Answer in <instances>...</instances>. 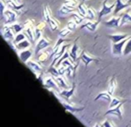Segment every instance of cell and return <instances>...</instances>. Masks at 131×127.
Wrapping results in <instances>:
<instances>
[{
	"mask_svg": "<svg viewBox=\"0 0 131 127\" xmlns=\"http://www.w3.org/2000/svg\"><path fill=\"white\" fill-rule=\"evenodd\" d=\"M42 15H43L44 21L49 24V28H50L51 31H56L57 29L59 26V22L57 21L55 18H53L52 15H51V10L49 9V6H45L43 8V13H42Z\"/></svg>",
	"mask_w": 131,
	"mask_h": 127,
	"instance_id": "obj_1",
	"label": "cell"
},
{
	"mask_svg": "<svg viewBox=\"0 0 131 127\" xmlns=\"http://www.w3.org/2000/svg\"><path fill=\"white\" fill-rule=\"evenodd\" d=\"M17 19V14L15 12H14L13 10L7 9L5 11V14H4V18H3L2 21L5 22V25H9V24H14L15 22Z\"/></svg>",
	"mask_w": 131,
	"mask_h": 127,
	"instance_id": "obj_2",
	"label": "cell"
},
{
	"mask_svg": "<svg viewBox=\"0 0 131 127\" xmlns=\"http://www.w3.org/2000/svg\"><path fill=\"white\" fill-rule=\"evenodd\" d=\"M107 1H108V0H104L103 3H102V8L100 10V12L98 13V19H97V21H100V22H101V20H102V18L104 16V15H110V14L112 12V10L115 8L116 3L111 5V6H108Z\"/></svg>",
	"mask_w": 131,
	"mask_h": 127,
	"instance_id": "obj_3",
	"label": "cell"
},
{
	"mask_svg": "<svg viewBox=\"0 0 131 127\" xmlns=\"http://www.w3.org/2000/svg\"><path fill=\"white\" fill-rule=\"evenodd\" d=\"M24 33L25 34L27 40H29L31 43H33L35 41L34 40V34H33V31H32V21L31 20H28L24 22Z\"/></svg>",
	"mask_w": 131,
	"mask_h": 127,
	"instance_id": "obj_4",
	"label": "cell"
},
{
	"mask_svg": "<svg viewBox=\"0 0 131 127\" xmlns=\"http://www.w3.org/2000/svg\"><path fill=\"white\" fill-rule=\"evenodd\" d=\"M128 39L122 40V41L118 42V43H112V46H111V51H112V54L114 55V56H123L124 47H125L126 43L127 42Z\"/></svg>",
	"mask_w": 131,
	"mask_h": 127,
	"instance_id": "obj_5",
	"label": "cell"
},
{
	"mask_svg": "<svg viewBox=\"0 0 131 127\" xmlns=\"http://www.w3.org/2000/svg\"><path fill=\"white\" fill-rule=\"evenodd\" d=\"M126 102H127V99H124L123 101H122L121 103H120L118 106H117L116 107H113V108L108 109V110L106 111L105 114H104V116H110V115H111V116H117V117H118L119 120H122V111H121V107H122V106H123L124 104L126 103Z\"/></svg>",
	"mask_w": 131,
	"mask_h": 127,
	"instance_id": "obj_6",
	"label": "cell"
},
{
	"mask_svg": "<svg viewBox=\"0 0 131 127\" xmlns=\"http://www.w3.org/2000/svg\"><path fill=\"white\" fill-rule=\"evenodd\" d=\"M1 31H2L3 38H4L5 40L8 42V43H12V42H14V40H15V33L13 32V31H12V29H11L10 26L4 25L2 27Z\"/></svg>",
	"mask_w": 131,
	"mask_h": 127,
	"instance_id": "obj_7",
	"label": "cell"
},
{
	"mask_svg": "<svg viewBox=\"0 0 131 127\" xmlns=\"http://www.w3.org/2000/svg\"><path fill=\"white\" fill-rule=\"evenodd\" d=\"M43 87L45 89H48L49 91H58V93L60 92V90H59V87H58V83L56 82L55 79L53 77H49L45 80L44 82V84H43Z\"/></svg>",
	"mask_w": 131,
	"mask_h": 127,
	"instance_id": "obj_8",
	"label": "cell"
},
{
	"mask_svg": "<svg viewBox=\"0 0 131 127\" xmlns=\"http://www.w3.org/2000/svg\"><path fill=\"white\" fill-rule=\"evenodd\" d=\"M75 91V83L74 82L72 87L69 90H63L59 92V96L60 98H64L68 103H70V98L74 95Z\"/></svg>",
	"mask_w": 131,
	"mask_h": 127,
	"instance_id": "obj_9",
	"label": "cell"
},
{
	"mask_svg": "<svg viewBox=\"0 0 131 127\" xmlns=\"http://www.w3.org/2000/svg\"><path fill=\"white\" fill-rule=\"evenodd\" d=\"M131 36H129L127 33H115V34L108 35V38L111 40L112 43H118V42L122 41L124 40H127Z\"/></svg>",
	"mask_w": 131,
	"mask_h": 127,
	"instance_id": "obj_10",
	"label": "cell"
},
{
	"mask_svg": "<svg viewBox=\"0 0 131 127\" xmlns=\"http://www.w3.org/2000/svg\"><path fill=\"white\" fill-rule=\"evenodd\" d=\"M70 47L69 44H67V45H63V46H62V47L59 48V50H58V52L55 54L54 57H53V59H52V64H51L50 66H56L57 61H58V60H59L60 58H61L62 56H64V54L67 52V50H68V47Z\"/></svg>",
	"mask_w": 131,
	"mask_h": 127,
	"instance_id": "obj_11",
	"label": "cell"
},
{
	"mask_svg": "<svg viewBox=\"0 0 131 127\" xmlns=\"http://www.w3.org/2000/svg\"><path fill=\"white\" fill-rule=\"evenodd\" d=\"M79 58H80V61L84 65V67H88L90 63H92V62H98V59L89 56L85 51H82V53H81V55H80V57Z\"/></svg>",
	"mask_w": 131,
	"mask_h": 127,
	"instance_id": "obj_12",
	"label": "cell"
},
{
	"mask_svg": "<svg viewBox=\"0 0 131 127\" xmlns=\"http://www.w3.org/2000/svg\"><path fill=\"white\" fill-rule=\"evenodd\" d=\"M74 13H77V8L69 6H66L64 4L62 5V6L58 10V15L60 16H67V15H72Z\"/></svg>",
	"mask_w": 131,
	"mask_h": 127,
	"instance_id": "obj_13",
	"label": "cell"
},
{
	"mask_svg": "<svg viewBox=\"0 0 131 127\" xmlns=\"http://www.w3.org/2000/svg\"><path fill=\"white\" fill-rule=\"evenodd\" d=\"M26 66H27L36 75L38 74V73H42V66L40 63H38V62H34V61L29 60V61L26 63Z\"/></svg>",
	"mask_w": 131,
	"mask_h": 127,
	"instance_id": "obj_14",
	"label": "cell"
},
{
	"mask_svg": "<svg viewBox=\"0 0 131 127\" xmlns=\"http://www.w3.org/2000/svg\"><path fill=\"white\" fill-rule=\"evenodd\" d=\"M49 45H50V42H49L47 39L41 38L40 40H39L38 43H37V45H36V48H35V54H36V55L39 54V53H40L41 50L47 48Z\"/></svg>",
	"mask_w": 131,
	"mask_h": 127,
	"instance_id": "obj_15",
	"label": "cell"
},
{
	"mask_svg": "<svg viewBox=\"0 0 131 127\" xmlns=\"http://www.w3.org/2000/svg\"><path fill=\"white\" fill-rule=\"evenodd\" d=\"M77 40H78V39H77V40H75V42H74V44L71 46V48H70V51H69L70 59H71L74 63H75V62L79 59V57L77 56V52H78V50H79L78 45H77Z\"/></svg>",
	"mask_w": 131,
	"mask_h": 127,
	"instance_id": "obj_16",
	"label": "cell"
},
{
	"mask_svg": "<svg viewBox=\"0 0 131 127\" xmlns=\"http://www.w3.org/2000/svg\"><path fill=\"white\" fill-rule=\"evenodd\" d=\"M60 102H61V104H62V106L64 107V108L68 111V112H70V113H78V112L83 111L84 109V107H75V106L71 105L70 103H68L67 101H62V100H61Z\"/></svg>",
	"mask_w": 131,
	"mask_h": 127,
	"instance_id": "obj_17",
	"label": "cell"
},
{
	"mask_svg": "<svg viewBox=\"0 0 131 127\" xmlns=\"http://www.w3.org/2000/svg\"><path fill=\"white\" fill-rule=\"evenodd\" d=\"M100 21H96V22H92V21H88L85 23L82 24L80 27V29H86L89 31H95L97 30V27H98L99 23H100Z\"/></svg>",
	"mask_w": 131,
	"mask_h": 127,
	"instance_id": "obj_18",
	"label": "cell"
},
{
	"mask_svg": "<svg viewBox=\"0 0 131 127\" xmlns=\"http://www.w3.org/2000/svg\"><path fill=\"white\" fill-rule=\"evenodd\" d=\"M18 56L21 61H22L23 63L26 64L29 61L30 58L31 57V56H32V50H31V49H25V50L20 51V52L18 53Z\"/></svg>",
	"mask_w": 131,
	"mask_h": 127,
	"instance_id": "obj_19",
	"label": "cell"
},
{
	"mask_svg": "<svg viewBox=\"0 0 131 127\" xmlns=\"http://www.w3.org/2000/svg\"><path fill=\"white\" fill-rule=\"evenodd\" d=\"M43 30H44V23L42 22H40L38 25L35 26L34 30H33L35 41H39L42 38V31H43Z\"/></svg>",
	"mask_w": 131,
	"mask_h": 127,
	"instance_id": "obj_20",
	"label": "cell"
},
{
	"mask_svg": "<svg viewBox=\"0 0 131 127\" xmlns=\"http://www.w3.org/2000/svg\"><path fill=\"white\" fill-rule=\"evenodd\" d=\"M6 5H7V7L9 8V9L13 10L17 15L20 14V10H22L24 6V4H16V3L14 2L13 0H7V1H6Z\"/></svg>",
	"mask_w": 131,
	"mask_h": 127,
	"instance_id": "obj_21",
	"label": "cell"
},
{
	"mask_svg": "<svg viewBox=\"0 0 131 127\" xmlns=\"http://www.w3.org/2000/svg\"><path fill=\"white\" fill-rule=\"evenodd\" d=\"M120 21H121V17L113 16L111 20L104 22V24L109 28H117L120 26Z\"/></svg>",
	"mask_w": 131,
	"mask_h": 127,
	"instance_id": "obj_22",
	"label": "cell"
},
{
	"mask_svg": "<svg viewBox=\"0 0 131 127\" xmlns=\"http://www.w3.org/2000/svg\"><path fill=\"white\" fill-rule=\"evenodd\" d=\"M129 6H129L127 3H125V4H124L121 0H116V6H115L114 10H113L114 16L118 13V12H120L121 10H123V9H126V8L129 7Z\"/></svg>",
	"mask_w": 131,
	"mask_h": 127,
	"instance_id": "obj_23",
	"label": "cell"
},
{
	"mask_svg": "<svg viewBox=\"0 0 131 127\" xmlns=\"http://www.w3.org/2000/svg\"><path fill=\"white\" fill-rule=\"evenodd\" d=\"M54 79H55V81H56L57 83H58V85L59 88H62V89H64V90H69V85H68V82L66 81V79L64 76H58Z\"/></svg>",
	"mask_w": 131,
	"mask_h": 127,
	"instance_id": "obj_24",
	"label": "cell"
},
{
	"mask_svg": "<svg viewBox=\"0 0 131 127\" xmlns=\"http://www.w3.org/2000/svg\"><path fill=\"white\" fill-rule=\"evenodd\" d=\"M99 99H103L105 101H107L108 103H111V99H112V96L108 91H103V92L99 93L96 96V98H94L95 101H98Z\"/></svg>",
	"mask_w": 131,
	"mask_h": 127,
	"instance_id": "obj_25",
	"label": "cell"
},
{
	"mask_svg": "<svg viewBox=\"0 0 131 127\" xmlns=\"http://www.w3.org/2000/svg\"><path fill=\"white\" fill-rule=\"evenodd\" d=\"M31 44V43L28 40H23V41H21L20 43L15 45V49H16L17 51H19V52L23 50H25V49L30 48Z\"/></svg>",
	"mask_w": 131,
	"mask_h": 127,
	"instance_id": "obj_26",
	"label": "cell"
},
{
	"mask_svg": "<svg viewBox=\"0 0 131 127\" xmlns=\"http://www.w3.org/2000/svg\"><path fill=\"white\" fill-rule=\"evenodd\" d=\"M77 13L79 15L83 17V18L85 19V16L87 15V7L84 5V3H80V4L77 6Z\"/></svg>",
	"mask_w": 131,
	"mask_h": 127,
	"instance_id": "obj_27",
	"label": "cell"
},
{
	"mask_svg": "<svg viewBox=\"0 0 131 127\" xmlns=\"http://www.w3.org/2000/svg\"><path fill=\"white\" fill-rule=\"evenodd\" d=\"M116 84H117V81L115 77H111L109 81V85H108V92L112 96L113 93L115 91V89H116Z\"/></svg>",
	"mask_w": 131,
	"mask_h": 127,
	"instance_id": "obj_28",
	"label": "cell"
},
{
	"mask_svg": "<svg viewBox=\"0 0 131 127\" xmlns=\"http://www.w3.org/2000/svg\"><path fill=\"white\" fill-rule=\"evenodd\" d=\"M127 23H131V13L130 12H127L123 15L121 17V21H120V26H123Z\"/></svg>",
	"mask_w": 131,
	"mask_h": 127,
	"instance_id": "obj_29",
	"label": "cell"
},
{
	"mask_svg": "<svg viewBox=\"0 0 131 127\" xmlns=\"http://www.w3.org/2000/svg\"><path fill=\"white\" fill-rule=\"evenodd\" d=\"M10 27H11L12 31H13V32L15 33V35L22 32V31L24 30V24H20V23H14V24H12V25H10Z\"/></svg>",
	"mask_w": 131,
	"mask_h": 127,
	"instance_id": "obj_30",
	"label": "cell"
},
{
	"mask_svg": "<svg viewBox=\"0 0 131 127\" xmlns=\"http://www.w3.org/2000/svg\"><path fill=\"white\" fill-rule=\"evenodd\" d=\"M95 16H96V12L95 10H93L92 7H87V15L85 16V19L92 22H94Z\"/></svg>",
	"mask_w": 131,
	"mask_h": 127,
	"instance_id": "obj_31",
	"label": "cell"
},
{
	"mask_svg": "<svg viewBox=\"0 0 131 127\" xmlns=\"http://www.w3.org/2000/svg\"><path fill=\"white\" fill-rule=\"evenodd\" d=\"M48 73H50L51 76H52L53 78H56V77L60 76L59 72H58V68H57L56 66H49V69H48Z\"/></svg>",
	"mask_w": 131,
	"mask_h": 127,
	"instance_id": "obj_32",
	"label": "cell"
},
{
	"mask_svg": "<svg viewBox=\"0 0 131 127\" xmlns=\"http://www.w3.org/2000/svg\"><path fill=\"white\" fill-rule=\"evenodd\" d=\"M27 40L25 34H24V32H20V33H18V34L15 35V40H14V44L16 45V44L20 43L21 41H23V40Z\"/></svg>",
	"mask_w": 131,
	"mask_h": 127,
	"instance_id": "obj_33",
	"label": "cell"
},
{
	"mask_svg": "<svg viewBox=\"0 0 131 127\" xmlns=\"http://www.w3.org/2000/svg\"><path fill=\"white\" fill-rule=\"evenodd\" d=\"M71 19L77 24V25H79V24L82 23L84 18H83V17L81 16V15H79L77 13H74L71 15Z\"/></svg>",
	"mask_w": 131,
	"mask_h": 127,
	"instance_id": "obj_34",
	"label": "cell"
},
{
	"mask_svg": "<svg viewBox=\"0 0 131 127\" xmlns=\"http://www.w3.org/2000/svg\"><path fill=\"white\" fill-rule=\"evenodd\" d=\"M6 9H7L6 2H5V0H0V17H1V20H3V18H4V14Z\"/></svg>",
	"mask_w": 131,
	"mask_h": 127,
	"instance_id": "obj_35",
	"label": "cell"
},
{
	"mask_svg": "<svg viewBox=\"0 0 131 127\" xmlns=\"http://www.w3.org/2000/svg\"><path fill=\"white\" fill-rule=\"evenodd\" d=\"M129 54H131V37L128 39L127 42L126 43L123 50V56H127Z\"/></svg>",
	"mask_w": 131,
	"mask_h": 127,
	"instance_id": "obj_36",
	"label": "cell"
},
{
	"mask_svg": "<svg viewBox=\"0 0 131 127\" xmlns=\"http://www.w3.org/2000/svg\"><path fill=\"white\" fill-rule=\"evenodd\" d=\"M124 100V99H123ZM122 99H120V98H113L112 97V99H111V103H110V108H113V107H116L117 106H118L120 103H121L122 101H123Z\"/></svg>",
	"mask_w": 131,
	"mask_h": 127,
	"instance_id": "obj_37",
	"label": "cell"
},
{
	"mask_svg": "<svg viewBox=\"0 0 131 127\" xmlns=\"http://www.w3.org/2000/svg\"><path fill=\"white\" fill-rule=\"evenodd\" d=\"M64 5H66V6H72V7H77V6H78L80 3L77 1V0H65V2L63 3Z\"/></svg>",
	"mask_w": 131,
	"mask_h": 127,
	"instance_id": "obj_38",
	"label": "cell"
},
{
	"mask_svg": "<svg viewBox=\"0 0 131 127\" xmlns=\"http://www.w3.org/2000/svg\"><path fill=\"white\" fill-rule=\"evenodd\" d=\"M67 28H68L70 31H75L77 28V24L75 23L73 20H70L69 22H68V24H67Z\"/></svg>",
	"mask_w": 131,
	"mask_h": 127,
	"instance_id": "obj_39",
	"label": "cell"
},
{
	"mask_svg": "<svg viewBox=\"0 0 131 127\" xmlns=\"http://www.w3.org/2000/svg\"><path fill=\"white\" fill-rule=\"evenodd\" d=\"M71 32V31H69V30L68 29V28L66 27V28H64V29H62L61 31H59V33H58V36H59V38H63V39H65L66 37L68 36L69 33Z\"/></svg>",
	"mask_w": 131,
	"mask_h": 127,
	"instance_id": "obj_40",
	"label": "cell"
},
{
	"mask_svg": "<svg viewBox=\"0 0 131 127\" xmlns=\"http://www.w3.org/2000/svg\"><path fill=\"white\" fill-rule=\"evenodd\" d=\"M101 125H102V127H114V125H113L109 120H105L103 123H101Z\"/></svg>",
	"mask_w": 131,
	"mask_h": 127,
	"instance_id": "obj_41",
	"label": "cell"
},
{
	"mask_svg": "<svg viewBox=\"0 0 131 127\" xmlns=\"http://www.w3.org/2000/svg\"><path fill=\"white\" fill-rule=\"evenodd\" d=\"M47 57H48L47 54H46V53H42V54H40V56H39L38 60H39V62H43L47 59Z\"/></svg>",
	"mask_w": 131,
	"mask_h": 127,
	"instance_id": "obj_42",
	"label": "cell"
},
{
	"mask_svg": "<svg viewBox=\"0 0 131 127\" xmlns=\"http://www.w3.org/2000/svg\"><path fill=\"white\" fill-rule=\"evenodd\" d=\"M13 1L15 3H16V4H21V1H22V0H13Z\"/></svg>",
	"mask_w": 131,
	"mask_h": 127,
	"instance_id": "obj_43",
	"label": "cell"
},
{
	"mask_svg": "<svg viewBox=\"0 0 131 127\" xmlns=\"http://www.w3.org/2000/svg\"><path fill=\"white\" fill-rule=\"evenodd\" d=\"M94 127H102V125H101L100 123H95Z\"/></svg>",
	"mask_w": 131,
	"mask_h": 127,
	"instance_id": "obj_44",
	"label": "cell"
},
{
	"mask_svg": "<svg viewBox=\"0 0 131 127\" xmlns=\"http://www.w3.org/2000/svg\"><path fill=\"white\" fill-rule=\"evenodd\" d=\"M127 4L129 5V6H131V0H127Z\"/></svg>",
	"mask_w": 131,
	"mask_h": 127,
	"instance_id": "obj_45",
	"label": "cell"
},
{
	"mask_svg": "<svg viewBox=\"0 0 131 127\" xmlns=\"http://www.w3.org/2000/svg\"><path fill=\"white\" fill-rule=\"evenodd\" d=\"M85 1H86V0H82V3H84Z\"/></svg>",
	"mask_w": 131,
	"mask_h": 127,
	"instance_id": "obj_46",
	"label": "cell"
}]
</instances>
